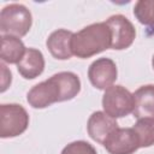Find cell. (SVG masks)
<instances>
[{"instance_id": "cell-14", "label": "cell", "mask_w": 154, "mask_h": 154, "mask_svg": "<svg viewBox=\"0 0 154 154\" xmlns=\"http://www.w3.org/2000/svg\"><path fill=\"white\" fill-rule=\"evenodd\" d=\"M57 81L60 93H61V102L70 101L75 99L81 91V79L79 77L71 71H61L53 75Z\"/></svg>"}, {"instance_id": "cell-18", "label": "cell", "mask_w": 154, "mask_h": 154, "mask_svg": "<svg viewBox=\"0 0 154 154\" xmlns=\"http://www.w3.org/2000/svg\"><path fill=\"white\" fill-rule=\"evenodd\" d=\"M0 67H1V88H0V91L1 93H5L8 89V87L11 85L12 73L7 69V66L5 65V63H1L0 64Z\"/></svg>"}, {"instance_id": "cell-15", "label": "cell", "mask_w": 154, "mask_h": 154, "mask_svg": "<svg viewBox=\"0 0 154 154\" xmlns=\"http://www.w3.org/2000/svg\"><path fill=\"white\" fill-rule=\"evenodd\" d=\"M137 135L140 148H148L154 146V119L141 118L132 126Z\"/></svg>"}, {"instance_id": "cell-16", "label": "cell", "mask_w": 154, "mask_h": 154, "mask_svg": "<svg viewBox=\"0 0 154 154\" xmlns=\"http://www.w3.org/2000/svg\"><path fill=\"white\" fill-rule=\"evenodd\" d=\"M134 16L141 24L154 28V0H138L134 6Z\"/></svg>"}, {"instance_id": "cell-3", "label": "cell", "mask_w": 154, "mask_h": 154, "mask_svg": "<svg viewBox=\"0 0 154 154\" xmlns=\"http://www.w3.org/2000/svg\"><path fill=\"white\" fill-rule=\"evenodd\" d=\"M29 114L19 103L0 105V137L13 138L26 131Z\"/></svg>"}, {"instance_id": "cell-10", "label": "cell", "mask_w": 154, "mask_h": 154, "mask_svg": "<svg viewBox=\"0 0 154 154\" xmlns=\"http://www.w3.org/2000/svg\"><path fill=\"white\" fill-rule=\"evenodd\" d=\"M75 32L67 29H58L53 31L46 40V46L53 58L58 60H67L72 54L71 40Z\"/></svg>"}, {"instance_id": "cell-6", "label": "cell", "mask_w": 154, "mask_h": 154, "mask_svg": "<svg viewBox=\"0 0 154 154\" xmlns=\"http://www.w3.org/2000/svg\"><path fill=\"white\" fill-rule=\"evenodd\" d=\"M112 32L111 49L123 51L129 48L136 38V29L134 24L123 14H113L105 20Z\"/></svg>"}, {"instance_id": "cell-7", "label": "cell", "mask_w": 154, "mask_h": 154, "mask_svg": "<svg viewBox=\"0 0 154 154\" xmlns=\"http://www.w3.org/2000/svg\"><path fill=\"white\" fill-rule=\"evenodd\" d=\"M117 77V65L109 58H99L88 67V79L91 85L99 90H106L112 87Z\"/></svg>"}, {"instance_id": "cell-8", "label": "cell", "mask_w": 154, "mask_h": 154, "mask_svg": "<svg viewBox=\"0 0 154 154\" xmlns=\"http://www.w3.org/2000/svg\"><path fill=\"white\" fill-rule=\"evenodd\" d=\"M102 146L109 154H134L140 148V142L132 128H118Z\"/></svg>"}, {"instance_id": "cell-4", "label": "cell", "mask_w": 154, "mask_h": 154, "mask_svg": "<svg viewBox=\"0 0 154 154\" xmlns=\"http://www.w3.org/2000/svg\"><path fill=\"white\" fill-rule=\"evenodd\" d=\"M102 108L106 114L117 119L132 113L134 96L123 85H112L102 95Z\"/></svg>"}, {"instance_id": "cell-5", "label": "cell", "mask_w": 154, "mask_h": 154, "mask_svg": "<svg viewBox=\"0 0 154 154\" xmlns=\"http://www.w3.org/2000/svg\"><path fill=\"white\" fill-rule=\"evenodd\" d=\"M28 103L36 109H42L49 107L53 103L61 102V93L60 88L54 79V77H49L48 79L35 84L26 94Z\"/></svg>"}, {"instance_id": "cell-9", "label": "cell", "mask_w": 154, "mask_h": 154, "mask_svg": "<svg viewBox=\"0 0 154 154\" xmlns=\"http://www.w3.org/2000/svg\"><path fill=\"white\" fill-rule=\"evenodd\" d=\"M118 128L117 120L106 114L103 111L91 113L87 122V131L89 137L100 144H103L107 137Z\"/></svg>"}, {"instance_id": "cell-13", "label": "cell", "mask_w": 154, "mask_h": 154, "mask_svg": "<svg viewBox=\"0 0 154 154\" xmlns=\"http://www.w3.org/2000/svg\"><path fill=\"white\" fill-rule=\"evenodd\" d=\"M25 46L19 37L11 35H1L0 58L6 64H18L25 54Z\"/></svg>"}, {"instance_id": "cell-12", "label": "cell", "mask_w": 154, "mask_h": 154, "mask_svg": "<svg viewBox=\"0 0 154 154\" xmlns=\"http://www.w3.org/2000/svg\"><path fill=\"white\" fill-rule=\"evenodd\" d=\"M132 114L135 118L154 119V84L141 85L134 94Z\"/></svg>"}, {"instance_id": "cell-19", "label": "cell", "mask_w": 154, "mask_h": 154, "mask_svg": "<svg viewBox=\"0 0 154 154\" xmlns=\"http://www.w3.org/2000/svg\"><path fill=\"white\" fill-rule=\"evenodd\" d=\"M152 67L154 70V54H153V58H152Z\"/></svg>"}, {"instance_id": "cell-17", "label": "cell", "mask_w": 154, "mask_h": 154, "mask_svg": "<svg viewBox=\"0 0 154 154\" xmlns=\"http://www.w3.org/2000/svg\"><path fill=\"white\" fill-rule=\"evenodd\" d=\"M61 154H97V153L93 144H90L87 141L78 140L66 144L63 148Z\"/></svg>"}, {"instance_id": "cell-1", "label": "cell", "mask_w": 154, "mask_h": 154, "mask_svg": "<svg viewBox=\"0 0 154 154\" xmlns=\"http://www.w3.org/2000/svg\"><path fill=\"white\" fill-rule=\"evenodd\" d=\"M112 45V32L106 22L93 23L75 32L71 40L72 54L79 59L94 57Z\"/></svg>"}, {"instance_id": "cell-2", "label": "cell", "mask_w": 154, "mask_h": 154, "mask_svg": "<svg viewBox=\"0 0 154 154\" xmlns=\"http://www.w3.org/2000/svg\"><path fill=\"white\" fill-rule=\"evenodd\" d=\"M32 25V16L26 6L22 4L6 5L0 12V31L1 35H11L16 37L25 36Z\"/></svg>"}, {"instance_id": "cell-11", "label": "cell", "mask_w": 154, "mask_h": 154, "mask_svg": "<svg viewBox=\"0 0 154 154\" xmlns=\"http://www.w3.org/2000/svg\"><path fill=\"white\" fill-rule=\"evenodd\" d=\"M45 65V57L40 49L26 48L22 60L17 64V70L23 78L34 79L43 72Z\"/></svg>"}]
</instances>
